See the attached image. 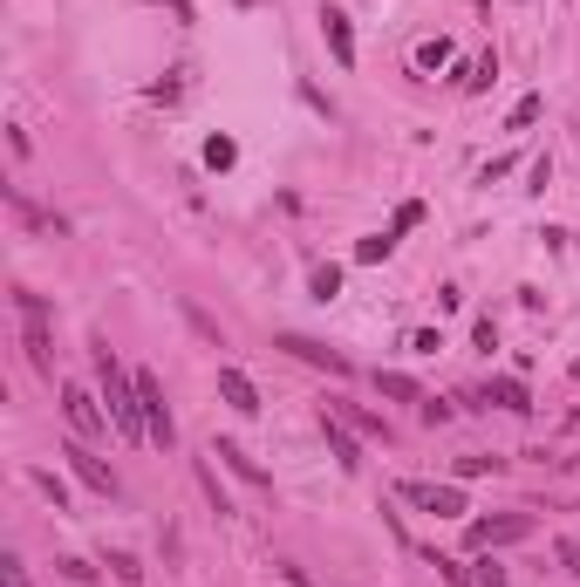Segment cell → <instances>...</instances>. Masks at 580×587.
Returning a JSON list of instances; mask_svg holds the SVG:
<instances>
[{
	"mask_svg": "<svg viewBox=\"0 0 580 587\" xmlns=\"http://www.w3.org/2000/svg\"><path fill=\"white\" fill-rule=\"evenodd\" d=\"M14 314H21V335H28V362L48 376L55 369V355H48V301L41 294H14Z\"/></svg>",
	"mask_w": 580,
	"mask_h": 587,
	"instance_id": "obj_1",
	"label": "cell"
},
{
	"mask_svg": "<svg viewBox=\"0 0 580 587\" xmlns=\"http://www.w3.org/2000/svg\"><path fill=\"white\" fill-rule=\"evenodd\" d=\"M137 396H144V431H151V444L157 451H171V410H164V383H157L151 369H137Z\"/></svg>",
	"mask_w": 580,
	"mask_h": 587,
	"instance_id": "obj_2",
	"label": "cell"
},
{
	"mask_svg": "<svg viewBox=\"0 0 580 587\" xmlns=\"http://www.w3.org/2000/svg\"><path fill=\"white\" fill-rule=\"evenodd\" d=\"M533 533V519L526 512H499V519H471V547H512V540H526Z\"/></svg>",
	"mask_w": 580,
	"mask_h": 587,
	"instance_id": "obj_3",
	"label": "cell"
},
{
	"mask_svg": "<svg viewBox=\"0 0 580 587\" xmlns=\"http://www.w3.org/2000/svg\"><path fill=\"white\" fill-rule=\"evenodd\" d=\"M62 417H69L82 437H103V424H110V410H103L96 396L82 390V383H62Z\"/></svg>",
	"mask_w": 580,
	"mask_h": 587,
	"instance_id": "obj_4",
	"label": "cell"
},
{
	"mask_svg": "<svg viewBox=\"0 0 580 587\" xmlns=\"http://www.w3.org/2000/svg\"><path fill=\"white\" fill-rule=\"evenodd\" d=\"M403 499H410V506H424V512H437V519H458V512H464V492H458V485H424V478H403Z\"/></svg>",
	"mask_w": 580,
	"mask_h": 587,
	"instance_id": "obj_5",
	"label": "cell"
},
{
	"mask_svg": "<svg viewBox=\"0 0 580 587\" xmlns=\"http://www.w3.org/2000/svg\"><path fill=\"white\" fill-rule=\"evenodd\" d=\"M55 458H69V471H76V478L89 485V492H103V499H116V471L103 465V458H89V444H62Z\"/></svg>",
	"mask_w": 580,
	"mask_h": 587,
	"instance_id": "obj_6",
	"label": "cell"
},
{
	"mask_svg": "<svg viewBox=\"0 0 580 587\" xmlns=\"http://www.w3.org/2000/svg\"><path fill=\"white\" fill-rule=\"evenodd\" d=\"M219 396H226L232 410H239V417H253V410H260V390H253V376H246V369H219Z\"/></svg>",
	"mask_w": 580,
	"mask_h": 587,
	"instance_id": "obj_7",
	"label": "cell"
},
{
	"mask_svg": "<svg viewBox=\"0 0 580 587\" xmlns=\"http://www.w3.org/2000/svg\"><path fill=\"white\" fill-rule=\"evenodd\" d=\"M321 431H328V451H335V465H342V471H362V444L348 437V424L335 417V410H321Z\"/></svg>",
	"mask_w": 580,
	"mask_h": 587,
	"instance_id": "obj_8",
	"label": "cell"
},
{
	"mask_svg": "<svg viewBox=\"0 0 580 587\" xmlns=\"http://www.w3.org/2000/svg\"><path fill=\"white\" fill-rule=\"evenodd\" d=\"M280 349L301 355V362H314V369H328V376H348V362L335 349H321V342H308V335H280Z\"/></svg>",
	"mask_w": 580,
	"mask_h": 587,
	"instance_id": "obj_9",
	"label": "cell"
},
{
	"mask_svg": "<svg viewBox=\"0 0 580 587\" xmlns=\"http://www.w3.org/2000/svg\"><path fill=\"white\" fill-rule=\"evenodd\" d=\"M321 35H328V48H335V62H342V69H355V28H348V14H335V7H328V14H321Z\"/></svg>",
	"mask_w": 580,
	"mask_h": 587,
	"instance_id": "obj_10",
	"label": "cell"
},
{
	"mask_svg": "<svg viewBox=\"0 0 580 587\" xmlns=\"http://www.w3.org/2000/svg\"><path fill=\"white\" fill-rule=\"evenodd\" d=\"M485 396H492L499 410H512V417H526V410H533V396H526V383H512V376H492V383H485Z\"/></svg>",
	"mask_w": 580,
	"mask_h": 587,
	"instance_id": "obj_11",
	"label": "cell"
},
{
	"mask_svg": "<svg viewBox=\"0 0 580 587\" xmlns=\"http://www.w3.org/2000/svg\"><path fill=\"white\" fill-rule=\"evenodd\" d=\"M321 410H335V417L355 424L362 437H383V444H389V424H383V417H369V410H355V403H321Z\"/></svg>",
	"mask_w": 580,
	"mask_h": 587,
	"instance_id": "obj_12",
	"label": "cell"
},
{
	"mask_svg": "<svg viewBox=\"0 0 580 587\" xmlns=\"http://www.w3.org/2000/svg\"><path fill=\"white\" fill-rule=\"evenodd\" d=\"M212 458H226V465L239 471V478H246V485H260V492H267V485H273V478H267V471H260V465H253V458H246V451H239V444H219V451H212Z\"/></svg>",
	"mask_w": 580,
	"mask_h": 587,
	"instance_id": "obj_13",
	"label": "cell"
},
{
	"mask_svg": "<svg viewBox=\"0 0 580 587\" xmlns=\"http://www.w3.org/2000/svg\"><path fill=\"white\" fill-rule=\"evenodd\" d=\"M376 390L396 396V403H424V390H417V383H410L403 369H376Z\"/></svg>",
	"mask_w": 580,
	"mask_h": 587,
	"instance_id": "obj_14",
	"label": "cell"
},
{
	"mask_svg": "<svg viewBox=\"0 0 580 587\" xmlns=\"http://www.w3.org/2000/svg\"><path fill=\"white\" fill-rule=\"evenodd\" d=\"M389 246H396V233H376V239H362V246H355V260H362V267H376V260H389Z\"/></svg>",
	"mask_w": 580,
	"mask_h": 587,
	"instance_id": "obj_15",
	"label": "cell"
},
{
	"mask_svg": "<svg viewBox=\"0 0 580 587\" xmlns=\"http://www.w3.org/2000/svg\"><path fill=\"white\" fill-rule=\"evenodd\" d=\"M342 294V267H314V301H335Z\"/></svg>",
	"mask_w": 580,
	"mask_h": 587,
	"instance_id": "obj_16",
	"label": "cell"
},
{
	"mask_svg": "<svg viewBox=\"0 0 580 587\" xmlns=\"http://www.w3.org/2000/svg\"><path fill=\"white\" fill-rule=\"evenodd\" d=\"M232 157H239V144H232V137H212V144H205V164H212V171H226Z\"/></svg>",
	"mask_w": 580,
	"mask_h": 587,
	"instance_id": "obj_17",
	"label": "cell"
},
{
	"mask_svg": "<svg viewBox=\"0 0 580 587\" xmlns=\"http://www.w3.org/2000/svg\"><path fill=\"white\" fill-rule=\"evenodd\" d=\"M512 130H526V123H540V96H519V103H512Z\"/></svg>",
	"mask_w": 580,
	"mask_h": 587,
	"instance_id": "obj_18",
	"label": "cell"
},
{
	"mask_svg": "<svg viewBox=\"0 0 580 587\" xmlns=\"http://www.w3.org/2000/svg\"><path fill=\"white\" fill-rule=\"evenodd\" d=\"M471 587H505V567H499V560H492V553L478 560V574H471Z\"/></svg>",
	"mask_w": 580,
	"mask_h": 587,
	"instance_id": "obj_19",
	"label": "cell"
},
{
	"mask_svg": "<svg viewBox=\"0 0 580 587\" xmlns=\"http://www.w3.org/2000/svg\"><path fill=\"white\" fill-rule=\"evenodd\" d=\"M417 62H424V69H437V62H451V41L437 35V41H424V48H417Z\"/></svg>",
	"mask_w": 580,
	"mask_h": 587,
	"instance_id": "obj_20",
	"label": "cell"
},
{
	"mask_svg": "<svg viewBox=\"0 0 580 587\" xmlns=\"http://www.w3.org/2000/svg\"><path fill=\"white\" fill-rule=\"evenodd\" d=\"M485 471H499V458H458V478H485Z\"/></svg>",
	"mask_w": 580,
	"mask_h": 587,
	"instance_id": "obj_21",
	"label": "cell"
},
{
	"mask_svg": "<svg viewBox=\"0 0 580 587\" xmlns=\"http://www.w3.org/2000/svg\"><path fill=\"white\" fill-rule=\"evenodd\" d=\"M35 485L48 492V499H55V512H62V499H69V492H62V478H55V471H35Z\"/></svg>",
	"mask_w": 580,
	"mask_h": 587,
	"instance_id": "obj_22",
	"label": "cell"
},
{
	"mask_svg": "<svg viewBox=\"0 0 580 587\" xmlns=\"http://www.w3.org/2000/svg\"><path fill=\"white\" fill-rule=\"evenodd\" d=\"M560 560H567V574H580V540H560Z\"/></svg>",
	"mask_w": 580,
	"mask_h": 587,
	"instance_id": "obj_23",
	"label": "cell"
},
{
	"mask_svg": "<svg viewBox=\"0 0 580 587\" xmlns=\"http://www.w3.org/2000/svg\"><path fill=\"white\" fill-rule=\"evenodd\" d=\"M7 587H28V574H21V560H7Z\"/></svg>",
	"mask_w": 580,
	"mask_h": 587,
	"instance_id": "obj_24",
	"label": "cell"
},
{
	"mask_svg": "<svg viewBox=\"0 0 580 587\" xmlns=\"http://www.w3.org/2000/svg\"><path fill=\"white\" fill-rule=\"evenodd\" d=\"M574 376H580V362H574Z\"/></svg>",
	"mask_w": 580,
	"mask_h": 587,
	"instance_id": "obj_25",
	"label": "cell"
}]
</instances>
